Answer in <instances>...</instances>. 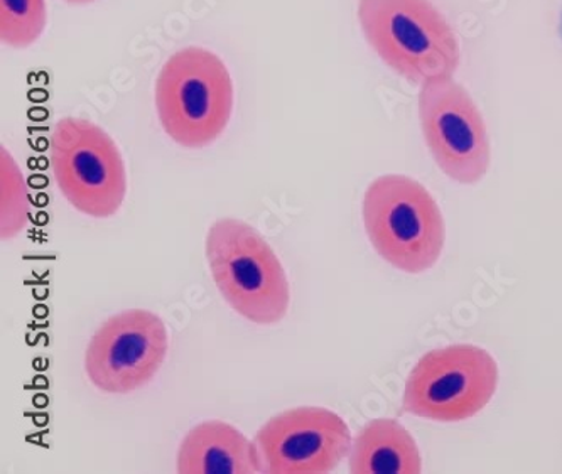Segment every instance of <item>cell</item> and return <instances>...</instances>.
I'll list each match as a JSON object with an SVG mask.
<instances>
[{
	"instance_id": "7",
	"label": "cell",
	"mask_w": 562,
	"mask_h": 474,
	"mask_svg": "<svg viewBox=\"0 0 562 474\" xmlns=\"http://www.w3.org/2000/svg\"><path fill=\"white\" fill-rule=\"evenodd\" d=\"M420 128L438 168L460 184H476L492 162L488 131L467 88L451 78L420 84Z\"/></svg>"
},
{
	"instance_id": "11",
	"label": "cell",
	"mask_w": 562,
	"mask_h": 474,
	"mask_svg": "<svg viewBox=\"0 0 562 474\" xmlns=\"http://www.w3.org/2000/svg\"><path fill=\"white\" fill-rule=\"evenodd\" d=\"M353 474H419L423 458L416 439L395 419H373L360 429L350 454Z\"/></svg>"
},
{
	"instance_id": "6",
	"label": "cell",
	"mask_w": 562,
	"mask_h": 474,
	"mask_svg": "<svg viewBox=\"0 0 562 474\" xmlns=\"http://www.w3.org/2000/svg\"><path fill=\"white\" fill-rule=\"evenodd\" d=\"M498 387L495 358L475 345L436 348L407 376L402 409L435 422H463L485 409Z\"/></svg>"
},
{
	"instance_id": "3",
	"label": "cell",
	"mask_w": 562,
	"mask_h": 474,
	"mask_svg": "<svg viewBox=\"0 0 562 474\" xmlns=\"http://www.w3.org/2000/svg\"><path fill=\"white\" fill-rule=\"evenodd\" d=\"M357 18L370 48L411 83L451 78L460 66L457 34L429 0H358Z\"/></svg>"
},
{
	"instance_id": "14",
	"label": "cell",
	"mask_w": 562,
	"mask_h": 474,
	"mask_svg": "<svg viewBox=\"0 0 562 474\" xmlns=\"http://www.w3.org/2000/svg\"><path fill=\"white\" fill-rule=\"evenodd\" d=\"M66 4L71 5H87L92 4V2H95V0H65Z\"/></svg>"
},
{
	"instance_id": "12",
	"label": "cell",
	"mask_w": 562,
	"mask_h": 474,
	"mask_svg": "<svg viewBox=\"0 0 562 474\" xmlns=\"http://www.w3.org/2000/svg\"><path fill=\"white\" fill-rule=\"evenodd\" d=\"M31 215L30 190L21 168L8 149H0V237L11 240L18 237Z\"/></svg>"
},
{
	"instance_id": "10",
	"label": "cell",
	"mask_w": 562,
	"mask_h": 474,
	"mask_svg": "<svg viewBox=\"0 0 562 474\" xmlns=\"http://www.w3.org/2000/svg\"><path fill=\"white\" fill-rule=\"evenodd\" d=\"M176 470L181 474L262 473L256 442L223 420L198 424L179 444Z\"/></svg>"
},
{
	"instance_id": "1",
	"label": "cell",
	"mask_w": 562,
	"mask_h": 474,
	"mask_svg": "<svg viewBox=\"0 0 562 474\" xmlns=\"http://www.w3.org/2000/svg\"><path fill=\"white\" fill-rule=\"evenodd\" d=\"M234 102L227 65L201 46L172 53L154 84L159 124L184 149H205L215 143L227 131Z\"/></svg>"
},
{
	"instance_id": "4",
	"label": "cell",
	"mask_w": 562,
	"mask_h": 474,
	"mask_svg": "<svg viewBox=\"0 0 562 474\" xmlns=\"http://www.w3.org/2000/svg\"><path fill=\"white\" fill-rule=\"evenodd\" d=\"M363 227L385 262L406 274H424L441 257L446 225L435 198L404 174L373 179L363 194Z\"/></svg>"
},
{
	"instance_id": "8",
	"label": "cell",
	"mask_w": 562,
	"mask_h": 474,
	"mask_svg": "<svg viewBox=\"0 0 562 474\" xmlns=\"http://www.w3.org/2000/svg\"><path fill=\"white\" fill-rule=\"evenodd\" d=\"M168 350V328L156 313L122 311L93 332L85 351V373L103 394H131L159 373Z\"/></svg>"
},
{
	"instance_id": "9",
	"label": "cell",
	"mask_w": 562,
	"mask_h": 474,
	"mask_svg": "<svg viewBox=\"0 0 562 474\" xmlns=\"http://www.w3.org/2000/svg\"><path fill=\"white\" fill-rule=\"evenodd\" d=\"M254 442L266 474L331 473L353 444L344 417L316 405L294 407L271 417Z\"/></svg>"
},
{
	"instance_id": "2",
	"label": "cell",
	"mask_w": 562,
	"mask_h": 474,
	"mask_svg": "<svg viewBox=\"0 0 562 474\" xmlns=\"http://www.w3.org/2000/svg\"><path fill=\"white\" fill-rule=\"evenodd\" d=\"M206 262L223 300L259 326L281 323L291 306V285L271 244L250 223L220 218L209 228Z\"/></svg>"
},
{
	"instance_id": "5",
	"label": "cell",
	"mask_w": 562,
	"mask_h": 474,
	"mask_svg": "<svg viewBox=\"0 0 562 474\" xmlns=\"http://www.w3.org/2000/svg\"><path fill=\"white\" fill-rule=\"evenodd\" d=\"M56 184L77 212L110 218L127 194V169L115 140L95 122L63 117L49 135Z\"/></svg>"
},
{
	"instance_id": "13",
	"label": "cell",
	"mask_w": 562,
	"mask_h": 474,
	"mask_svg": "<svg viewBox=\"0 0 562 474\" xmlns=\"http://www.w3.org/2000/svg\"><path fill=\"white\" fill-rule=\"evenodd\" d=\"M48 26L46 0H0V41L14 49L33 46Z\"/></svg>"
}]
</instances>
